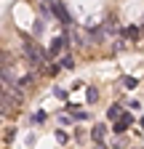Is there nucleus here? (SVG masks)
<instances>
[{
  "label": "nucleus",
  "mask_w": 144,
  "mask_h": 149,
  "mask_svg": "<svg viewBox=\"0 0 144 149\" xmlns=\"http://www.w3.org/2000/svg\"><path fill=\"white\" fill-rule=\"evenodd\" d=\"M59 64H62V67H67V69H72V67H75L72 56H62V59H59Z\"/></svg>",
  "instance_id": "obj_10"
},
{
  "label": "nucleus",
  "mask_w": 144,
  "mask_h": 149,
  "mask_svg": "<svg viewBox=\"0 0 144 149\" xmlns=\"http://www.w3.org/2000/svg\"><path fill=\"white\" fill-rule=\"evenodd\" d=\"M107 117H110V120H117V117H120V107H117V104L110 107V109H107Z\"/></svg>",
  "instance_id": "obj_8"
},
{
  "label": "nucleus",
  "mask_w": 144,
  "mask_h": 149,
  "mask_svg": "<svg viewBox=\"0 0 144 149\" xmlns=\"http://www.w3.org/2000/svg\"><path fill=\"white\" fill-rule=\"evenodd\" d=\"M22 51H24V56H27V61L32 64V67H40L43 61H45V53L38 48V45H35L32 40H24L22 43Z\"/></svg>",
  "instance_id": "obj_1"
},
{
  "label": "nucleus",
  "mask_w": 144,
  "mask_h": 149,
  "mask_svg": "<svg viewBox=\"0 0 144 149\" xmlns=\"http://www.w3.org/2000/svg\"><path fill=\"white\" fill-rule=\"evenodd\" d=\"M67 139H69V136L64 133V130H56V141H62V144H67Z\"/></svg>",
  "instance_id": "obj_12"
},
{
  "label": "nucleus",
  "mask_w": 144,
  "mask_h": 149,
  "mask_svg": "<svg viewBox=\"0 0 144 149\" xmlns=\"http://www.w3.org/2000/svg\"><path fill=\"white\" fill-rule=\"evenodd\" d=\"M128 125H134V117H131V115H120L117 123H115V133H125Z\"/></svg>",
  "instance_id": "obj_3"
},
{
  "label": "nucleus",
  "mask_w": 144,
  "mask_h": 149,
  "mask_svg": "<svg viewBox=\"0 0 144 149\" xmlns=\"http://www.w3.org/2000/svg\"><path fill=\"white\" fill-rule=\"evenodd\" d=\"M104 136H107V128H104V125H94V130H91V139H94L96 144H104Z\"/></svg>",
  "instance_id": "obj_4"
},
{
  "label": "nucleus",
  "mask_w": 144,
  "mask_h": 149,
  "mask_svg": "<svg viewBox=\"0 0 144 149\" xmlns=\"http://www.w3.org/2000/svg\"><path fill=\"white\" fill-rule=\"evenodd\" d=\"M69 112H72V117H75V120H85V117H88V115H85L83 109H78V107H72V104H69Z\"/></svg>",
  "instance_id": "obj_6"
},
{
  "label": "nucleus",
  "mask_w": 144,
  "mask_h": 149,
  "mask_svg": "<svg viewBox=\"0 0 144 149\" xmlns=\"http://www.w3.org/2000/svg\"><path fill=\"white\" fill-rule=\"evenodd\" d=\"M32 123H45V112H38V115L32 117Z\"/></svg>",
  "instance_id": "obj_13"
},
{
  "label": "nucleus",
  "mask_w": 144,
  "mask_h": 149,
  "mask_svg": "<svg viewBox=\"0 0 144 149\" xmlns=\"http://www.w3.org/2000/svg\"><path fill=\"white\" fill-rule=\"evenodd\" d=\"M51 8L56 11V16H59V22H62V24H69V22H72V19H69V11L59 3V0H53V3H51Z\"/></svg>",
  "instance_id": "obj_2"
},
{
  "label": "nucleus",
  "mask_w": 144,
  "mask_h": 149,
  "mask_svg": "<svg viewBox=\"0 0 144 149\" xmlns=\"http://www.w3.org/2000/svg\"><path fill=\"white\" fill-rule=\"evenodd\" d=\"M62 45H67V37H53V43H51V53H59Z\"/></svg>",
  "instance_id": "obj_5"
},
{
  "label": "nucleus",
  "mask_w": 144,
  "mask_h": 149,
  "mask_svg": "<svg viewBox=\"0 0 144 149\" xmlns=\"http://www.w3.org/2000/svg\"><path fill=\"white\" fill-rule=\"evenodd\" d=\"M123 35H125V37H131V40H136V37H139V29H136V27H128Z\"/></svg>",
  "instance_id": "obj_11"
},
{
  "label": "nucleus",
  "mask_w": 144,
  "mask_h": 149,
  "mask_svg": "<svg viewBox=\"0 0 144 149\" xmlns=\"http://www.w3.org/2000/svg\"><path fill=\"white\" fill-rule=\"evenodd\" d=\"M85 99H88V104H94V101L99 99V91H96V88H88V91H85Z\"/></svg>",
  "instance_id": "obj_7"
},
{
  "label": "nucleus",
  "mask_w": 144,
  "mask_h": 149,
  "mask_svg": "<svg viewBox=\"0 0 144 149\" xmlns=\"http://www.w3.org/2000/svg\"><path fill=\"white\" fill-rule=\"evenodd\" d=\"M120 83H123V88H136V85H139V80H136V77H123Z\"/></svg>",
  "instance_id": "obj_9"
}]
</instances>
